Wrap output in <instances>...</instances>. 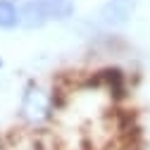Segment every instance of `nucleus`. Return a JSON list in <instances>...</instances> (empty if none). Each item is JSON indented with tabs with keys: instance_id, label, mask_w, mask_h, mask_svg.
Listing matches in <instances>:
<instances>
[{
	"instance_id": "20e7f679",
	"label": "nucleus",
	"mask_w": 150,
	"mask_h": 150,
	"mask_svg": "<svg viewBox=\"0 0 150 150\" xmlns=\"http://www.w3.org/2000/svg\"><path fill=\"white\" fill-rule=\"evenodd\" d=\"M50 24H69L76 17V0H38Z\"/></svg>"
},
{
	"instance_id": "0eeeda50",
	"label": "nucleus",
	"mask_w": 150,
	"mask_h": 150,
	"mask_svg": "<svg viewBox=\"0 0 150 150\" xmlns=\"http://www.w3.org/2000/svg\"><path fill=\"white\" fill-rule=\"evenodd\" d=\"M3 69H5V60H3V57H0V71H3Z\"/></svg>"
},
{
	"instance_id": "7ed1b4c3",
	"label": "nucleus",
	"mask_w": 150,
	"mask_h": 150,
	"mask_svg": "<svg viewBox=\"0 0 150 150\" xmlns=\"http://www.w3.org/2000/svg\"><path fill=\"white\" fill-rule=\"evenodd\" d=\"M14 5H17V12H19L22 31H41L50 24L38 0H14Z\"/></svg>"
},
{
	"instance_id": "423d86ee",
	"label": "nucleus",
	"mask_w": 150,
	"mask_h": 150,
	"mask_svg": "<svg viewBox=\"0 0 150 150\" xmlns=\"http://www.w3.org/2000/svg\"><path fill=\"white\" fill-rule=\"evenodd\" d=\"M19 29V12L14 0H0V31L12 33Z\"/></svg>"
},
{
	"instance_id": "f03ea898",
	"label": "nucleus",
	"mask_w": 150,
	"mask_h": 150,
	"mask_svg": "<svg viewBox=\"0 0 150 150\" xmlns=\"http://www.w3.org/2000/svg\"><path fill=\"white\" fill-rule=\"evenodd\" d=\"M138 12V0H103L98 7V22L105 29H124Z\"/></svg>"
},
{
	"instance_id": "39448f33",
	"label": "nucleus",
	"mask_w": 150,
	"mask_h": 150,
	"mask_svg": "<svg viewBox=\"0 0 150 150\" xmlns=\"http://www.w3.org/2000/svg\"><path fill=\"white\" fill-rule=\"evenodd\" d=\"M96 79H98V83L110 93V96H115V98H122L126 93V74L119 67H105V69H100L96 74Z\"/></svg>"
},
{
	"instance_id": "f257e3e1",
	"label": "nucleus",
	"mask_w": 150,
	"mask_h": 150,
	"mask_svg": "<svg viewBox=\"0 0 150 150\" xmlns=\"http://www.w3.org/2000/svg\"><path fill=\"white\" fill-rule=\"evenodd\" d=\"M57 110H60V96L48 83L38 79H29L22 86L17 115H19V122L24 124V129L43 131L48 124H52Z\"/></svg>"
}]
</instances>
